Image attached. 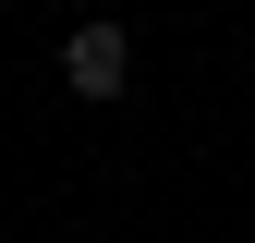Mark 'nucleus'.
<instances>
[{
	"instance_id": "nucleus-1",
	"label": "nucleus",
	"mask_w": 255,
	"mask_h": 243,
	"mask_svg": "<svg viewBox=\"0 0 255 243\" xmlns=\"http://www.w3.org/2000/svg\"><path fill=\"white\" fill-rule=\"evenodd\" d=\"M61 73H73V98H122L134 85V37L122 24H73L61 37Z\"/></svg>"
}]
</instances>
